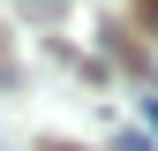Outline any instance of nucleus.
I'll return each instance as SVG.
<instances>
[{
  "instance_id": "1",
  "label": "nucleus",
  "mask_w": 158,
  "mask_h": 151,
  "mask_svg": "<svg viewBox=\"0 0 158 151\" xmlns=\"http://www.w3.org/2000/svg\"><path fill=\"white\" fill-rule=\"evenodd\" d=\"M143 113H151V128H158V98H143Z\"/></svg>"
},
{
  "instance_id": "2",
  "label": "nucleus",
  "mask_w": 158,
  "mask_h": 151,
  "mask_svg": "<svg viewBox=\"0 0 158 151\" xmlns=\"http://www.w3.org/2000/svg\"><path fill=\"white\" fill-rule=\"evenodd\" d=\"M143 8H151V30H158V0H143Z\"/></svg>"
}]
</instances>
